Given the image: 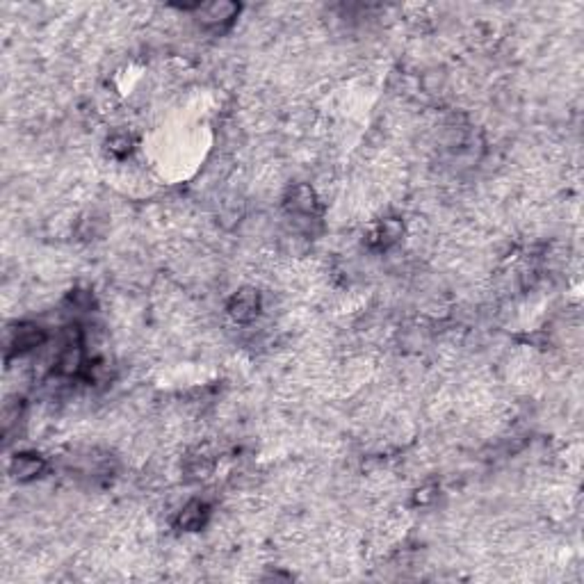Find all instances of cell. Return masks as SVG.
<instances>
[{"mask_svg": "<svg viewBox=\"0 0 584 584\" xmlns=\"http://www.w3.org/2000/svg\"><path fill=\"white\" fill-rule=\"evenodd\" d=\"M258 306H260L258 294H256L253 290H242L231 299L228 313L233 319H237V322H249V319H253L256 315H258Z\"/></svg>", "mask_w": 584, "mask_h": 584, "instance_id": "1", "label": "cell"}, {"mask_svg": "<svg viewBox=\"0 0 584 584\" xmlns=\"http://www.w3.org/2000/svg\"><path fill=\"white\" fill-rule=\"evenodd\" d=\"M44 470V461L37 457V454H19L12 461V475H16L19 479H32L37 477Z\"/></svg>", "mask_w": 584, "mask_h": 584, "instance_id": "2", "label": "cell"}, {"mask_svg": "<svg viewBox=\"0 0 584 584\" xmlns=\"http://www.w3.org/2000/svg\"><path fill=\"white\" fill-rule=\"evenodd\" d=\"M206 516H208V509L203 502H199V500L187 502L178 514V525L183 530H199V527L206 523Z\"/></svg>", "mask_w": 584, "mask_h": 584, "instance_id": "3", "label": "cell"}, {"mask_svg": "<svg viewBox=\"0 0 584 584\" xmlns=\"http://www.w3.org/2000/svg\"><path fill=\"white\" fill-rule=\"evenodd\" d=\"M44 342V333L39 326H19V331L14 333L12 345L16 347V351H28L32 347L42 345Z\"/></svg>", "mask_w": 584, "mask_h": 584, "instance_id": "4", "label": "cell"}, {"mask_svg": "<svg viewBox=\"0 0 584 584\" xmlns=\"http://www.w3.org/2000/svg\"><path fill=\"white\" fill-rule=\"evenodd\" d=\"M237 7L233 3H215V5H208L201 10V16L206 23H224V21H231L235 16Z\"/></svg>", "mask_w": 584, "mask_h": 584, "instance_id": "5", "label": "cell"}, {"mask_svg": "<svg viewBox=\"0 0 584 584\" xmlns=\"http://www.w3.org/2000/svg\"><path fill=\"white\" fill-rule=\"evenodd\" d=\"M315 206V194L313 190L306 187V185H297L292 190V197H290V208L292 210H299V212H310Z\"/></svg>", "mask_w": 584, "mask_h": 584, "instance_id": "6", "label": "cell"}, {"mask_svg": "<svg viewBox=\"0 0 584 584\" xmlns=\"http://www.w3.org/2000/svg\"><path fill=\"white\" fill-rule=\"evenodd\" d=\"M80 363H83V351H80V347H76V345H69L64 349L58 361L60 372H64V374H74L80 367Z\"/></svg>", "mask_w": 584, "mask_h": 584, "instance_id": "7", "label": "cell"}, {"mask_svg": "<svg viewBox=\"0 0 584 584\" xmlns=\"http://www.w3.org/2000/svg\"><path fill=\"white\" fill-rule=\"evenodd\" d=\"M110 149L119 156L128 153V151H131V137H128V135H117V137L110 140Z\"/></svg>", "mask_w": 584, "mask_h": 584, "instance_id": "8", "label": "cell"}]
</instances>
